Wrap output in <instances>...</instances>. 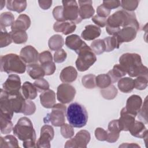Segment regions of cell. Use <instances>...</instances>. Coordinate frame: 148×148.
<instances>
[{
  "mask_svg": "<svg viewBox=\"0 0 148 148\" xmlns=\"http://www.w3.org/2000/svg\"><path fill=\"white\" fill-rule=\"evenodd\" d=\"M131 26L137 31L139 29V24L136 18L135 13L120 10L114 12L107 19L106 31L110 35H116L120 30V27Z\"/></svg>",
  "mask_w": 148,
  "mask_h": 148,
  "instance_id": "obj_1",
  "label": "cell"
},
{
  "mask_svg": "<svg viewBox=\"0 0 148 148\" xmlns=\"http://www.w3.org/2000/svg\"><path fill=\"white\" fill-rule=\"evenodd\" d=\"M13 132L15 136L20 140L23 141L24 147H36V132L32 123L28 117H21L14 127Z\"/></svg>",
  "mask_w": 148,
  "mask_h": 148,
  "instance_id": "obj_2",
  "label": "cell"
},
{
  "mask_svg": "<svg viewBox=\"0 0 148 148\" xmlns=\"http://www.w3.org/2000/svg\"><path fill=\"white\" fill-rule=\"evenodd\" d=\"M119 63L131 77L147 76L148 69L143 65L141 57L138 54L124 53L119 58Z\"/></svg>",
  "mask_w": 148,
  "mask_h": 148,
  "instance_id": "obj_3",
  "label": "cell"
},
{
  "mask_svg": "<svg viewBox=\"0 0 148 148\" xmlns=\"http://www.w3.org/2000/svg\"><path fill=\"white\" fill-rule=\"evenodd\" d=\"M66 116L68 121L73 127L82 128L87 123V112L82 105L77 102H73L68 106Z\"/></svg>",
  "mask_w": 148,
  "mask_h": 148,
  "instance_id": "obj_4",
  "label": "cell"
},
{
  "mask_svg": "<svg viewBox=\"0 0 148 148\" xmlns=\"http://www.w3.org/2000/svg\"><path fill=\"white\" fill-rule=\"evenodd\" d=\"M1 71L7 73H23L27 69L25 63L16 54L10 53L1 56Z\"/></svg>",
  "mask_w": 148,
  "mask_h": 148,
  "instance_id": "obj_5",
  "label": "cell"
},
{
  "mask_svg": "<svg viewBox=\"0 0 148 148\" xmlns=\"http://www.w3.org/2000/svg\"><path fill=\"white\" fill-rule=\"evenodd\" d=\"M78 57L76 66L79 71L84 72L89 69L97 61V57L92 49L86 43L76 52Z\"/></svg>",
  "mask_w": 148,
  "mask_h": 148,
  "instance_id": "obj_6",
  "label": "cell"
},
{
  "mask_svg": "<svg viewBox=\"0 0 148 148\" xmlns=\"http://www.w3.org/2000/svg\"><path fill=\"white\" fill-rule=\"evenodd\" d=\"M66 106L63 103H56L52 107V110L43 119L45 123H51L55 127H60L65 121Z\"/></svg>",
  "mask_w": 148,
  "mask_h": 148,
  "instance_id": "obj_7",
  "label": "cell"
},
{
  "mask_svg": "<svg viewBox=\"0 0 148 148\" xmlns=\"http://www.w3.org/2000/svg\"><path fill=\"white\" fill-rule=\"evenodd\" d=\"M63 16L65 21L79 24L82 19L79 14V6L76 1H62Z\"/></svg>",
  "mask_w": 148,
  "mask_h": 148,
  "instance_id": "obj_8",
  "label": "cell"
},
{
  "mask_svg": "<svg viewBox=\"0 0 148 148\" xmlns=\"http://www.w3.org/2000/svg\"><path fill=\"white\" fill-rule=\"evenodd\" d=\"M76 94L73 86L68 83H62L58 86L57 90V98L61 103H68L72 102Z\"/></svg>",
  "mask_w": 148,
  "mask_h": 148,
  "instance_id": "obj_9",
  "label": "cell"
},
{
  "mask_svg": "<svg viewBox=\"0 0 148 148\" xmlns=\"http://www.w3.org/2000/svg\"><path fill=\"white\" fill-rule=\"evenodd\" d=\"M91 139L90 132L84 130L77 132L74 138L67 140L64 145L65 147H87Z\"/></svg>",
  "mask_w": 148,
  "mask_h": 148,
  "instance_id": "obj_10",
  "label": "cell"
},
{
  "mask_svg": "<svg viewBox=\"0 0 148 148\" xmlns=\"http://www.w3.org/2000/svg\"><path fill=\"white\" fill-rule=\"evenodd\" d=\"M54 131L50 125H44L40 129V137L36 143V147H50V141L53 139Z\"/></svg>",
  "mask_w": 148,
  "mask_h": 148,
  "instance_id": "obj_11",
  "label": "cell"
},
{
  "mask_svg": "<svg viewBox=\"0 0 148 148\" xmlns=\"http://www.w3.org/2000/svg\"><path fill=\"white\" fill-rule=\"evenodd\" d=\"M20 77L15 74L9 75L2 85V88L9 94L13 95L20 92L21 86Z\"/></svg>",
  "mask_w": 148,
  "mask_h": 148,
  "instance_id": "obj_12",
  "label": "cell"
},
{
  "mask_svg": "<svg viewBox=\"0 0 148 148\" xmlns=\"http://www.w3.org/2000/svg\"><path fill=\"white\" fill-rule=\"evenodd\" d=\"M39 53L32 46L28 45L22 48L20 52V57L27 64L36 63L39 61Z\"/></svg>",
  "mask_w": 148,
  "mask_h": 148,
  "instance_id": "obj_13",
  "label": "cell"
},
{
  "mask_svg": "<svg viewBox=\"0 0 148 148\" xmlns=\"http://www.w3.org/2000/svg\"><path fill=\"white\" fill-rule=\"evenodd\" d=\"M0 108L1 115L12 119L14 112L9 102V94L3 88H1L0 93Z\"/></svg>",
  "mask_w": 148,
  "mask_h": 148,
  "instance_id": "obj_14",
  "label": "cell"
},
{
  "mask_svg": "<svg viewBox=\"0 0 148 148\" xmlns=\"http://www.w3.org/2000/svg\"><path fill=\"white\" fill-rule=\"evenodd\" d=\"M9 99L14 112L24 113L26 106V99L21 92L13 95H9Z\"/></svg>",
  "mask_w": 148,
  "mask_h": 148,
  "instance_id": "obj_15",
  "label": "cell"
},
{
  "mask_svg": "<svg viewBox=\"0 0 148 148\" xmlns=\"http://www.w3.org/2000/svg\"><path fill=\"white\" fill-rule=\"evenodd\" d=\"M135 115L126 111L123 108L120 112V117L118 120L119 128L121 131H129L130 127L135 121Z\"/></svg>",
  "mask_w": 148,
  "mask_h": 148,
  "instance_id": "obj_16",
  "label": "cell"
},
{
  "mask_svg": "<svg viewBox=\"0 0 148 148\" xmlns=\"http://www.w3.org/2000/svg\"><path fill=\"white\" fill-rule=\"evenodd\" d=\"M137 30L131 26L123 27L114 35H116L121 45L123 42H130L133 40L136 36Z\"/></svg>",
  "mask_w": 148,
  "mask_h": 148,
  "instance_id": "obj_17",
  "label": "cell"
},
{
  "mask_svg": "<svg viewBox=\"0 0 148 148\" xmlns=\"http://www.w3.org/2000/svg\"><path fill=\"white\" fill-rule=\"evenodd\" d=\"M142 105V99L141 97L138 95H132L127 99L124 108L127 112L136 116L141 108Z\"/></svg>",
  "mask_w": 148,
  "mask_h": 148,
  "instance_id": "obj_18",
  "label": "cell"
},
{
  "mask_svg": "<svg viewBox=\"0 0 148 148\" xmlns=\"http://www.w3.org/2000/svg\"><path fill=\"white\" fill-rule=\"evenodd\" d=\"M78 3L79 5V14L82 20L92 17L95 10L92 5V1H79Z\"/></svg>",
  "mask_w": 148,
  "mask_h": 148,
  "instance_id": "obj_19",
  "label": "cell"
},
{
  "mask_svg": "<svg viewBox=\"0 0 148 148\" xmlns=\"http://www.w3.org/2000/svg\"><path fill=\"white\" fill-rule=\"evenodd\" d=\"M31 25V20L29 17L25 14H21L14 21L11 26L12 31L27 30Z\"/></svg>",
  "mask_w": 148,
  "mask_h": 148,
  "instance_id": "obj_20",
  "label": "cell"
},
{
  "mask_svg": "<svg viewBox=\"0 0 148 148\" xmlns=\"http://www.w3.org/2000/svg\"><path fill=\"white\" fill-rule=\"evenodd\" d=\"M129 131L131 134L136 138H143L145 140L147 139V130L144 123L140 121H135L134 124L130 127Z\"/></svg>",
  "mask_w": 148,
  "mask_h": 148,
  "instance_id": "obj_21",
  "label": "cell"
},
{
  "mask_svg": "<svg viewBox=\"0 0 148 148\" xmlns=\"http://www.w3.org/2000/svg\"><path fill=\"white\" fill-rule=\"evenodd\" d=\"M120 131L118 120H113L110 121L108 127L106 141L109 143L116 142L120 136Z\"/></svg>",
  "mask_w": 148,
  "mask_h": 148,
  "instance_id": "obj_22",
  "label": "cell"
},
{
  "mask_svg": "<svg viewBox=\"0 0 148 148\" xmlns=\"http://www.w3.org/2000/svg\"><path fill=\"white\" fill-rule=\"evenodd\" d=\"M101 30L95 25L89 24L85 27V29L81 34L82 38L86 40H92L100 36Z\"/></svg>",
  "mask_w": 148,
  "mask_h": 148,
  "instance_id": "obj_23",
  "label": "cell"
},
{
  "mask_svg": "<svg viewBox=\"0 0 148 148\" xmlns=\"http://www.w3.org/2000/svg\"><path fill=\"white\" fill-rule=\"evenodd\" d=\"M41 105L45 108H52L56 104V94L52 90H47L40 94Z\"/></svg>",
  "mask_w": 148,
  "mask_h": 148,
  "instance_id": "obj_24",
  "label": "cell"
},
{
  "mask_svg": "<svg viewBox=\"0 0 148 148\" xmlns=\"http://www.w3.org/2000/svg\"><path fill=\"white\" fill-rule=\"evenodd\" d=\"M76 24L71 21H56L53 25L56 32H62L64 35H68L75 31Z\"/></svg>",
  "mask_w": 148,
  "mask_h": 148,
  "instance_id": "obj_25",
  "label": "cell"
},
{
  "mask_svg": "<svg viewBox=\"0 0 148 148\" xmlns=\"http://www.w3.org/2000/svg\"><path fill=\"white\" fill-rule=\"evenodd\" d=\"M77 76L76 69L72 66H68L64 68L61 72L60 79L65 83H72L76 80Z\"/></svg>",
  "mask_w": 148,
  "mask_h": 148,
  "instance_id": "obj_26",
  "label": "cell"
},
{
  "mask_svg": "<svg viewBox=\"0 0 148 148\" xmlns=\"http://www.w3.org/2000/svg\"><path fill=\"white\" fill-rule=\"evenodd\" d=\"M21 93L25 99H34L38 95V90L29 82H25L21 86Z\"/></svg>",
  "mask_w": 148,
  "mask_h": 148,
  "instance_id": "obj_27",
  "label": "cell"
},
{
  "mask_svg": "<svg viewBox=\"0 0 148 148\" xmlns=\"http://www.w3.org/2000/svg\"><path fill=\"white\" fill-rule=\"evenodd\" d=\"M65 43L69 49L76 52L85 43V42L79 36L76 34H73L68 36L66 38Z\"/></svg>",
  "mask_w": 148,
  "mask_h": 148,
  "instance_id": "obj_28",
  "label": "cell"
},
{
  "mask_svg": "<svg viewBox=\"0 0 148 148\" xmlns=\"http://www.w3.org/2000/svg\"><path fill=\"white\" fill-rule=\"evenodd\" d=\"M27 72L32 79L36 80L42 78L45 75L42 66L38 63L28 64L27 66Z\"/></svg>",
  "mask_w": 148,
  "mask_h": 148,
  "instance_id": "obj_29",
  "label": "cell"
},
{
  "mask_svg": "<svg viewBox=\"0 0 148 148\" xmlns=\"http://www.w3.org/2000/svg\"><path fill=\"white\" fill-rule=\"evenodd\" d=\"M117 86L120 91L124 93H129L134 88V80L128 77L121 78L118 81Z\"/></svg>",
  "mask_w": 148,
  "mask_h": 148,
  "instance_id": "obj_30",
  "label": "cell"
},
{
  "mask_svg": "<svg viewBox=\"0 0 148 148\" xmlns=\"http://www.w3.org/2000/svg\"><path fill=\"white\" fill-rule=\"evenodd\" d=\"M126 73L125 71L120 64H116L113 66V69L110 70L107 74L110 76L112 83H114L124 76Z\"/></svg>",
  "mask_w": 148,
  "mask_h": 148,
  "instance_id": "obj_31",
  "label": "cell"
},
{
  "mask_svg": "<svg viewBox=\"0 0 148 148\" xmlns=\"http://www.w3.org/2000/svg\"><path fill=\"white\" fill-rule=\"evenodd\" d=\"M6 8L9 10L21 13L24 11L27 8V1L8 0L6 1Z\"/></svg>",
  "mask_w": 148,
  "mask_h": 148,
  "instance_id": "obj_32",
  "label": "cell"
},
{
  "mask_svg": "<svg viewBox=\"0 0 148 148\" xmlns=\"http://www.w3.org/2000/svg\"><path fill=\"white\" fill-rule=\"evenodd\" d=\"M64 45V40L62 36L58 34L53 35L49 40L48 45L50 50L57 51L62 48Z\"/></svg>",
  "mask_w": 148,
  "mask_h": 148,
  "instance_id": "obj_33",
  "label": "cell"
},
{
  "mask_svg": "<svg viewBox=\"0 0 148 148\" xmlns=\"http://www.w3.org/2000/svg\"><path fill=\"white\" fill-rule=\"evenodd\" d=\"M0 147H19L17 139L15 136L8 135L4 137H0Z\"/></svg>",
  "mask_w": 148,
  "mask_h": 148,
  "instance_id": "obj_34",
  "label": "cell"
},
{
  "mask_svg": "<svg viewBox=\"0 0 148 148\" xmlns=\"http://www.w3.org/2000/svg\"><path fill=\"white\" fill-rule=\"evenodd\" d=\"M103 40L105 44V51L107 52L112 51L114 49H119L121 45L116 35L106 37Z\"/></svg>",
  "mask_w": 148,
  "mask_h": 148,
  "instance_id": "obj_35",
  "label": "cell"
},
{
  "mask_svg": "<svg viewBox=\"0 0 148 148\" xmlns=\"http://www.w3.org/2000/svg\"><path fill=\"white\" fill-rule=\"evenodd\" d=\"M14 21V16L10 12H5L0 16V28H5L6 27L12 26Z\"/></svg>",
  "mask_w": 148,
  "mask_h": 148,
  "instance_id": "obj_36",
  "label": "cell"
},
{
  "mask_svg": "<svg viewBox=\"0 0 148 148\" xmlns=\"http://www.w3.org/2000/svg\"><path fill=\"white\" fill-rule=\"evenodd\" d=\"M96 86L100 88H105L109 87L112 83L110 76L108 74H100L95 77Z\"/></svg>",
  "mask_w": 148,
  "mask_h": 148,
  "instance_id": "obj_37",
  "label": "cell"
},
{
  "mask_svg": "<svg viewBox=\"0 0 148 148\" xmlns=\"http://www.w3.org/2000/svg\"><path fill=\"white\" fill-rule=\"evenodd\" d=\"M12 38L13 42L16 44H22L27 42L28 39V35L25 31H10L9 32Z\"/></svg>",
  "mask_w": 148,
  "mask_h": 148,
  "instance_id": "obj_38",
  "label": "cell"
},
{
  "mask_svg": "<svg viewBox=\"0 0 148 148\" xmlns=\"http://www.w3.org/2000/svg\"><path fill=\"white\" fill-rule=\"evenodd\" d=\"M0 126L1 132L2 134H8L11 132L13 128V123L11 121V119L1 115L0 117Z\"/></svg>",
  "mask_w": 148,
  "mask_h": 148,
  "instance_id": "obj_39",
  "label": "cell"
},
{
  "mask_svg": "<svg viewBox=\"0 0 148 148\" xmlns=\"http://www.w3.org/2000/svg\"><path fill=\"white\" fill-rule=\"evenodd\" d=\"M90 47L92 51L96 54H101L105 51V44L103 39H98L94 40L90 45Z\"/></svg>",
  "mask_w": 148,
  "mask_h": 148,
  "instance_id": "obj_40",
  "label": "cell"
},
{
  "mask_svg": "<svg viewBox=\"0 0 148 148\" xmlns=\"http://www.w3.org/2000/svg\"><path fill=\"white\" fill-rule=\"evenodd\" d=\"M102 97L106 99H113L117 94V90L113 85H110L109 87L103 88L101 91Z\"/></svg>",
  "mask_w": 148,
  "mask_h": 148,
  "instance_id": "obj_41",
  "label": "cell"
},
{
  "mask_svg": "<svg viewBox=\"0 0 148 148\" xmlns=\"http://www.w3.org/2000/svg\"><path fill=\"white\" fill-rule=\"evenodd\" d=\"M13 42L10 34L8 32L5 28H1L0 47H4L9 45Z\"/></svg>",
  "mask_w": 148,
  "mask_h": 148,
  "instance_id": "obj_42",
  "label": "cell"
},
{
  "mask_svg": "<svg viewBox=\"0 0 148 148\" xmlns=\"http://www.w3.org/2000/svg\"><path fill=\"white\" fill-rule=\"evenodd\" d=\"M95 77V75L92 74L84 75L82 79V82L83 86L88 89L95 88L96 87Z\"/></svg>",
  "mask_w": 148,
  "mask_h": 148,
  "instance_id": "obj_43",
  "label": "cell"
},
{
  "mask_svg": "<svg viewBox=\"0 0 148 148\" xmlns=\"http://www.w3.org/2000/svg\"><path fill=\"white\" fill-rule=\"evenodd\" d=\"M134 88L139 90H145L147 86L148 83L147 76H137L136 78L134 80Z\"/></svg>",
  "mask_w": 148,
  "mask_h": 148,
  "instance_id": "obj_44",
  "label": "cell"
},
{
  "mask_svg": "<svg viewBox=\"0 0 148 148\" xmlns=\"http://www.w3.org/2000/svg\"><path fill=\"white\" fill-rule=\"evenodd\" d=\"M147 97L144 100L143 104L142 105L141 108L138 113V118L140 121L147 124Z\"/></svg>",
  "mask_w": 148,
  "mask_h": 148,
  "instance_id": "obj_45",
  "label": "cell"
},
{
  "mask_svg": "<svg viewBox=\"0 0 148 148\" xmlns=\"http://www.w3.org/2000/svg\"><path fill=\"white\" fill-rule=\"evenodd\" d=\"M139 1L136 0H128V1H120L121 6L124 10L127 12H132L135 10L139 4Z\"/></svg>",
  "mask_w": 148,
  "mask_h": 148,
  "instance_id": "obj_46",
  "label": "cell"
},
{
  "mask_svg": "<svg viewBox=\"0 0 148 148\" xmlns=\"http://www.w3.org/2000/svg\"><path fill=\"white\" fill-rule=\"evenodd\" d=\"M60 132L62 136L65 138H71L74 135V130L71 124H63L61 126Z\"/></svg>",
  "mask_w": 148,
  "mask_h": 148,
  "instance_id": "obj_47",
  "label": "cell"
},
{
  "mask_svg": "<svg viewBox=\"0 0 148 148\" xmlns=\"http://www.w3.org/2000/svg\"><path fill=\"white\" fill-rule=\"evenodd\" d=\"M33 84L38 92H42L49 89V84L48 82L43 77L37 79L34 82Z\"/></svg>",
  "mask_w": 148,
  "mask_h": 148,
  "instance_id": "obj_48",
  "label": "cell"
},
{
  "mask_svg": "<svg viewBox=\"0 0 148 148\" xmlns=\"http://www.w3.org/2000/svg\"><path fill=\"white\" fill-rule=\"evenodd\" d=\"M41 66H42L45 72V75H47V76L53 75L56 69V65L54 62L53 61L45 62L43 64H41Z\"/></svg>",
  "mask_w": 148,
  "mask_h": 148,
  "instance_id": "obj_49",
  "label": "cell"
},
{
  "mask_svg": "<svg viewBox=\"0 0 148 148\" xmlns=\"http://www.w3.org/2000/svg\"><path fill=\"white\" fill-rule=\"evenodd\" d=\"M67 54L64 49H61L56 51L54 54V61L56 63L63 62L66 58Z\"/></svg>",
  "mask_w": 148,
  "mask_h": 148,
  "instance_id": "obj_50",
  "label": "cell"
},
{
  "mask_svg": "<svg viewBox=\"0 0 148 148\" xmlns=\"http://www.w3.org/2000/svg\"><path fill=\"white\" fill-rule=\"evenodd\" d=\"M53 15L54 18L57 21H65L63 16V6H57L55 7L53 10Z\"/></svg>",
  "mask_w": 148,
  "mask_h": 148,
  "instance_id": "obj_51",
  "label": "cell"
},
{
  "mask_svg": "<svg viewBox=\"0 0 148 148\" xmlns=\"http://www.w3.org/2000/svg\"><path fill=\"white\" fill-rule=\"evenodd\" d=\"M53 56L51 53L47 50L44 51L40 53L39 55V61L40 64H43L45 62L53 61Z\"/></svg>",
  "mask_w": 148,
  "mask_h": 148,
  "instance_id": "obj_52",
  "label": "cell"
},
{
  "mask_svg": "<svg viewBox=\"0 0 148 148\" xmlns=\"http://www.w3.org/2000/svg\"><path fill=\"white\" fill-rule=\"evenodd\" d=\"M36 110L35 104L29 99H26V106L23 114L24 115H31L33 114Z\"/></svg>",
  "mask_w": 148,
  "mask_h": 148,
  "instance_id": "obj_53",
  "label": "cell"
},
{
  "mask_svg": "<svg viewBox=\"0 0 148 148\" xmlns=\"http://www.w3.org/2000/svg\"><path fill=\"white\" fill-rule=\"evenodd\" d=\"M95 136L96 138L100 141L106 140L108 138L107 131H105L103 128L98 127L95 130Z\"/></svg>",
  "mask_w": 148,
  "mask_h": 148,
  "instance_id": "obj_54",
  "label": "cell"
},
{
  "mask_svg": "<svg viewBox=\"0 0 148 148\" xmlns=\"http://www.w3.org/2000/svg\"><path fill=\"white\" fill-rule=\"evenodd\" d=\"M107 18L106 17H100L99 16L95 15L93 17H92V21L97 25L98 27H104L107 24Z\"/></svg>",
  "mask_w": 148,
  "mask_h": 148,
  "instance_id": "obj_55",
  "label": "cell"
},
{
  "mask_svg": "<svg viewBox=\"0 0 148 148\" xmlns=\"http://www.w3.org/2000/svg\"><path fill=\"white\" fill-rule=\"evenodd\" d=\"M111 10L108 9L105 6H104L102 4L98 6L97 8V15L102 17H107L109 16Z\"/></svg>",
  "mask_w": 148,
  "mask_h": 148,
  "instance_id": "obj_56",
  "label": "cell"
},
{
  "mask_svg": "<svg viewBox=\"0 0 148 148\" xmlns=\"http://www.w3.org/2000/svg\"><path fill=\"white\" fill-rule=\"evenodd\" d=\"M102 5L105 6L106 8L108 9H116L119 7L121 5L120 1H103Z\"/></svg>",
  "mask_w": 148,
  "mask_h": 148,
  "instance_id": "obj_57",
  "label": "cell"
},
{
  "mask_svg": "<svg viewBox=\"0 0 148 148\" xmlns=\"http://www.w3.org/2000/svg\"><path fill=\"white\" fill-rule=\"evenodd\" d=\"M38 3L40 8L43 10H47L51 7L52 1H38Z\"/></svg>",
  "mask_w": 148,
  "mask_h": 148,
  "instance_id": "obj_58",
  "label": "cell"
},
{
  "mask_svg": "<svg viewBox=\"0 0 148 148\" xmlns=\"http://www.w3.org/2000/svg\"><path fill=\"white\" fill-rule=\"evenodd\" d=\"M140 147V146L137 145L136 143H130V144L128 143H124L122 145L119 146V147Z\"/></svg>",
  "mask_w": 148,
  "mask_h": 148,
  "instance_id": "obj_59",
  "label": "cell"
},
{
  "mask_svg": "<svg viewBox=\"0 0 148 148\" xmlns=\"http://www.w3.org/2000/svg\"><path fill=\"white\" fill-rule=\"evenodd\" d=\"M5 2L6 1H2V0H1L0 1V3H1V10L2 9V8H3V6H5L3 4H5Z\"/></svg>",
  "mask_w": 148,
  "mask_h": 148,
  "instance_id": "obj_60",
  "label": "cell"
}]
</instances>
